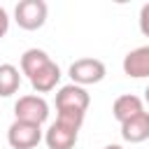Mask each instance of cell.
Instances as JSON below:
<instances>
[{"mask_svg":"<svg viewBox=\"0 0 149 149\" xmlns=\"http://www.w3.org/2000/svg\"><path fill=\"white\" fill-rule=\"evenodd\" d=\"M14 116L16 121H26V123H35V126H42L47 119H49V105L42 95H21L16 102H14Z\"/></svg>","mask_w":149,"mask_h":149,"instance_id":"cell-1","label":"cell"},{"mask_svg":"<svg viewBox=\"0 0 149 149\" xmlns=\"http://www.w3.org/2000/svg\"><path fill=\"white\" fill-rule=\"evenodd\" d=\"M47 2L44 0H21L14 7V21L23 30H37L47 23Z\"/></svg>","mask_w":149,"mask_h":149,"instance_id":"cell-2","label":"cell"},{"mask_svg":"<svg viewBox=\"0 0 149 149\" xmlns=\"http://www.w3.org/2000/svg\"><path fill=\"white\" fill-rule=\"evenodd\" d=\"M68 74H70L72 84H77V86H88V84L102 81L105 74H107V68H105V63L98 61V58H79V61H74V63L70 65Z\"/></svg>","mask_w":149,"mask_h":149,"instance_id":"cell-3","label":"cell"},{"mask_svg":"<svg viewBox=\"0 0 149 149\" xmlns=\"http://www.w3.org/2000/svg\"><path fill=\"white\" fill-rule=\"evenodd\" d=\"M42 140V126L16 121L7 128V142L12 149H35Z\"/></svg>","mask_w":149,"mask_h":149,"instance_id":"cell-4","label":"cell"},{"mask_svg":"<svg viewBox=\"0 0 149 149\" xmlns=\"http://www.w3.org/2000/svg\"><path fill=\"white\" fill-rule=\"evenodd\" d=\"M91 105V95L84 86H77V84H65L58 88L56 93V109L63 112V109H74V112H84L88 109Z\"/></svg>","mask_w":149,"mask_h":149,"instance_id":"cell-5","label":"cell"},{"mask_svg":"<svg viewBox=\"0 0 149 149\" xmlns=\"http://www.w3.org/2000/svg\"><path fill=\"white\" fill-rule=\"evenodd\" d=\"M77 137H79V130L61 121H54L44 133V142L49 149H72L77 144Z\"/></svg>","mask_w":149,"mask_h":149,"instance_id":"cell-6","label":"cell"},{"mask_svg":"<svg viewBox=\"0 0 149 149\" xmlns=\"http://www.w3.org/2000/svg\"><path fill=\"white\" fill-rule=\"evenodd\" d=\"M123 72L133 79H144L149 77V44L137 47L126 54L123 58Z\"/></svg>","mask_w":149,"mask_h":149,"instance_id":"cell-7","label":"cell"},{"mask_svg":"<svg viewBox=\"0 0 149 149\" xmlns=\"http://www.w3.org/2000/svg\"><path fill=\"white\" fill-rule=\"evenodd\" d=\"M121 137L130 144L144 142L149 137V112H140L137 116L121 123Z\"/></svg>","mask_w":149,"mask_h":149,"instance_id":"cell-8","label":"cell"},{"mask_svg":"<svg viewBox=\"0 0 149 149\" xmlns=\"http://www.w3.org/2000/svg\"><path fill=\"white\" fill-rule=\"evenodd\" d=\"M61 81V68L49 61L42 70H37L33 77H30V86L35 88V93H49L56 88V84Z\"/></svg>","mask_w":149,"mask_h":149,"instance_id":"cell-9","label":"cell"},{"mask_svg":"<svg viewBox=\"0 0 149 149\" xmlns=\"http://www.w3.org/2000/svg\"><path fill=\"white\" fill-rule=\"evenodd\" d=\"M140 112H144L142 98H137V95H133V93L119 95V98L114 100V105H112V114H114V119H116L119 123H123V121L137 116Z\"/></svg>","mask_w":149,"mask_h":149,"instance_id":"cell-10","label":"cell"},{"mask_svg":"<svg viewBox=\"0 0 149 149\" xmlns=\"http://www.w3.org/2000/svg\"><path fill=\"white\" fill-rule=\"evenodd\" d=\"M21 86V72L19 68H14L12 63H2L0 65V98H9L19 91Z\"/></svg>","mask_w":149,"mask_h":149,"instance_id":"cell-11","label":"cell"},{"mask_svg":"<svg viewBox=\"0 0 149 149\" xmlns=\"http://www.w3.org/2000/svg\"><path fill=\"white\" fill-rule=\"evenodd\" d=\"M49 61H51V58H49V54H47L44 49H28V51L21 54V72L30 79V77H33L37 70H42Z\"/></svg>","mask_w":149,"mask_h":149,"instance_id":"cell-12","label":"cell"},{"mask_svg":"<svg viewBox=\"0 0 149 149\" xmlns=\"http://www.w3.org/2000/svg\"><path fill=\"white\" fill-rule=\"evenodd\" d=\"M56 121H61V123H65V126H70V128H81V123H84V112H74V109H63V112H58V116H56Z\"/></svg>","mask_w":149,"mask_h":149,"instance_id":"cell-13","label":"cell"},{"mask_svg":"<svg viewBox=\"0 0 149 149\" xmlns=\"http://www.w3.org/2000/svg\"><path fill=\"white\" fill-rule=\"evenodd\" d=\"M140 30L144 37H149V2L142 5V9H140Z\"/></svg>","mask_w":149,"mask_h":149,"instance_id":"cell-14","label":"cell"},{"mask_svg":"<svg viewBox=\"0 0 149 149\" xmlns=\"http://www.w3.org/2000/svg\"><path fill=\"white\" fill-rule=\"evenodd\" d=\"M7 30H9V14L5 7H0V40L7 35Z\"/></svg>","mask_w":149,"mask_h":149,"instance_id":"cell-15","label":"cell"},{"mask_svg":"<svg viewBox=\"0 0 149 149\" xmlns=\"http://www.w3.org/2000/svg\"><path fill=\"white\" fill-rule=\"evenodd\" d=\"M105 149H123V147H121V144H107Z\"/></svg>","mask_w":149,"mask_h":149,"instance_id":"cell-16","label":"cell"},{"mask_svg":"<svg viewBox=\"0 0 149 149\" xmlns=\"http://www.w3.org/2000/svg\"><path fill=\"white\" fill-rule=\"evenodd\" d=\"M144 100H147V102H149V86H147V88H144Z\"/></svg>","mask_w":149,"mask_h":149,"instance_id":"cell-17","label":"cell"}]
</instances>
